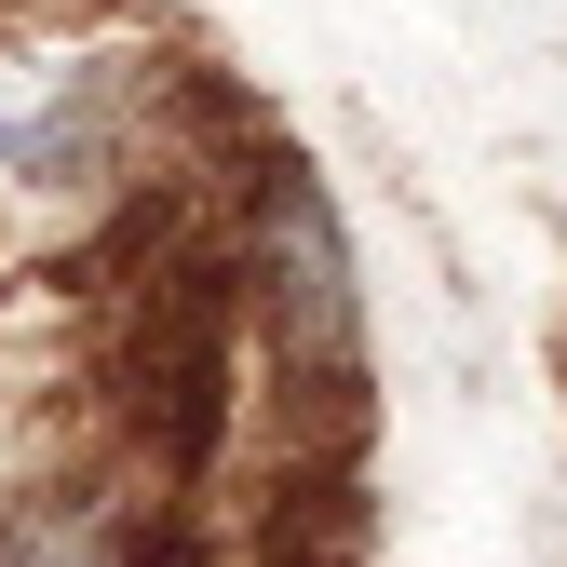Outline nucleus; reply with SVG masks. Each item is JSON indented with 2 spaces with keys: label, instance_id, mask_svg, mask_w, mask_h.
Instances as JSON below:
<instances>
[{
  "label": "nucleus",
  "instance_id": "obj_1",
  "mask_svg": "<svg viewBox=\"0 0 567 567\" xmlns=\"http://www.w3.org/2000/svg\"><path fill=\"white\" fill-rule=\"evenodd\" d=\"M230 109L203 54L122 0H0V284L82 270L150 217H189Z\"/></svg>",
  "mask_w": 567,
  "mask_h": 567
},
{
  "label": "nucleus",
  "instance_id": "obj_2",
  "mask_svg": "<svg viewBox=\"0 0 567 567\" xmlns=\"http://www.w3.org/2000/svg\"><path fill=\"white\" fill-rule=\"evenodd\" d=\"M217 230V270H230V311H244V351H257V405L284 433L338 446L365 419V257L338 230V189L298 163V150H230V189L203 203Z\"/></svg>",
  "mask_w": 567,
  "mask_h": 567
},
{
  "label": "nucleus",
  "instance_id": "obj_3",
  "mask_svg": "<svg viewBox=\"0 0 567 567\" xmlns=\"http://www.w3.org/2000/svg\"><path fill=\"white\" fill-rule=\"evenodd\" d=\"M163 554H176V486L122 446L0 486V567H163Z\"/></svg>",
  "mask_w": 567,
  "mask_h": 567
},
{
  "label": "nucleus",
  "instance_id": "obj_4",
  "mask_svg": "<svg viewBox=\"0 0 567 567\" xmlns=\"http://www.w3.org/2000/svg\"><path fill=\"white\" fill-rule=\"evenodd\" d=\"M270 567H351V554H338V540H284Z\"/></svg>",
  "mask_w": 567,
  "mask_h": 567
}]
</instances>
